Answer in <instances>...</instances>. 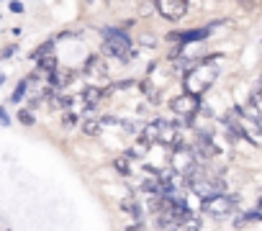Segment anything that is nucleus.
<instances>
[{
  "label": "nucleus",
  "mask_w": 262,
  "mask_h": 231,
  "mask_svg": "<svg viewBox=\"0 0 262 231\" xmlns=\"http://www.w3.org/2000/svg\"><path fill=\"white\" fill-rule=\"evenodd\" d=\"M103 44H105V52H111V54L118 57V59H123V57L128 54V36L121 34V31H105Z\"/></svg>",
  "instance_id": "nucleus-1"
},
{
  "label": "nucleus",
  "mask_w": 262,
  "mask_h": 231,
  "mask_svg": "<svg viewBox=\"0 0 262 231\" xmlns=\"http://www.w3.org/2000/svg\"><path fill=\"white\" fill-rule=\"evenodd\" d=\"M155 6L160 11L162 18L167 21H180L185 8H188V0H155Z\"/></svg>",
  "instance_id": "nucleus-2"
},
{
  "label": "nucleus",
  "mask_w": 262,
  "mask_h": 231,
  "mask_svg": "<svg viewBox=\"0 0 262 231\" xmlns=\"http://www.w3.org/2000/svg\"><path fill=\"white\" fill-rule=\"evenodd\" d=\"M203 205H206L208 213H216V216H219V213H226V211L231 208V200H226L224 195H211Z\"/></svg>",
  "instance_id": "nucleus-3"
},
{
  "label": "nucleus",
  "mask_w": 262,
  "mask_h": 231,
  "mask_svg": "<svg viewBox=\"0 0 262 231\" xmlns=\"http://www.w3.org/2000/svg\"><path fill=\"white\" fill-rule=\"evenodd\" d=\"M172 108H175L178 113H190V110L195 108V95H183V98L172 100Z\"/></svg>",
  "instance_id": "nucleus-4"
},
{
  "label": "nucleus",
  "mask_w": 262,
  "mask_h": 231,
  "mask_svg": "<svg viewBox=\"0 0 262 231\" xmlns=\"http://www.w3.org/2000/svg\"><path fill=\"white\" fill-rule=\"evenodd\" d=\"M98 131H100V121L98 119H85L82 121V134L85 136H95Z\"/></svg>",
  "instance_id": "nucleus-5"
},
{
  "label": "nucleus",
  "mask_w": 262,
  "mask_h": 231,
  "mask_svg": "<svg viewBox=\"0 0 262 231\" xmlns=\"http://www.w3.org/2000/svg\"><path fill=\"white\" fill-rule=\"evenodd\" d=\"M41 70L49 72V75H54V70H57V59H54L52 54H44V57H41Z\"/></svg>",
  "instance_id": "nucleus-6"
},
{
  "label": "nucleus",
  "mask_w": 262,
  "mask_h": 231,
  "mask_svg": "<svg viewBox=\"0 0 262 231\" xmlns=\"http://www.w3.org/2000/svg\"><path fill=\"white\" fill-rule=\"evenodd\" d=\"M82 100H85L88 105H95V103L100 100V90H98V87H88V90H85V98H82Z\"/></svg>",
  "instance_id": "nucleus-7"
},
{
  "label": "nucleus",
  "mask_w": 262,
  "mask_h": 231,
  "mask_svg": "<svg viewBox=\"0 0 262 231\" xmlns=\"http://www.w3.org/2000/svg\"><path fill=\"white\" fill-rule=\"evenodd\" d=\"M18 119H21L26 126H31V124H34V119H31V113H29V110H21V113H18Z\"/></svg>",
  "instance_id": "nucleus-8"
},
{
  "label": "nucleus",
  "mask_w": 262,
  "mask_h": 231,
  "mask_svg": "<svg viewBox=\"0 0 262 231\" xmlns=\"http://www.w3.org/2000/svg\"><path fill=\"white\" fill-rule=\"evenodd\" d=\"M116 170L126 175V172H128V162H123V159H118V162H116Z\"/></svg>",
  "instance_id": "nucleus-9"
},
{
  "label": "nucleus",
  "mask_w": 262,
  "mask_h": 231,
  "mask_svg": "<svg viewBox=\"0 0 262 231\" xmlns=\"http://www.w3.org/2000/svg\"><path fill=\"white\" fill-rule=\"evenodd\" d=\"M24 90H26V85H18L16 93H13V100H21V98H24Z\"/></svg>",
  "instance_id": "nucleus-10"
},
{
  "label": "nucleus",
  "mask_w": 262,
  "mask_h": 231,
  "mask_svg": "<svg viewBox=\"0 0 262 231\" xmlns=\"http://www.w3.org/2000/svg\"><path fill=\"white\" fill-rule=\"evenodd\" d=\"M64 126H75V115L72 113H64Z\"/></svg>",
  "instance_id": "nucleus-11"
},
{
  "label": "nucleus",
  "mask_w": 262,
  "mask_h": 231,
  "mask_svg": "<svg viewBox=\"0 0 262 231\" xmlns=\"http://www.w3.org/2000/svg\"><path fill=\"white\" fill-rule=\"evenodd\" d=\"M239 3H249V0H239Z\"/></svg>",
  "instance_id": "nucleus-12"
},
{
  "label": "nucleus",
  "mask_w": 262,
  "mask_h": 231,
  "mask_svg": "<svg viewBox=\"0 0 262 231\" xmlns=\"http://www.w3.org/2000/svg\"><path fill=\"white\" fill-rule=\"evenodd\" d=\"M85 3H90V0H85Z\"/></svg>",
  "instance_id": "nucleus-13"
}]
</instances>
